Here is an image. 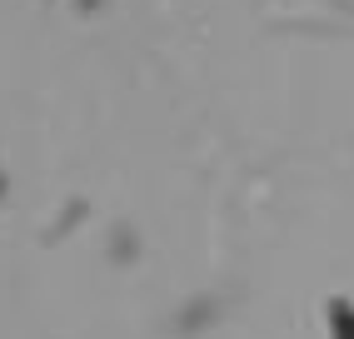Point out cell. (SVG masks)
Segmentation results:
<instances>
[{
  "instance_id": "6da1fadb",
  "label": "cell",
  "mask_w": 354,
  "mask_h": 339,
  "mask_svg": "<svg viewBox=\"0 0 354 339\" xmlns=\"http://www.w3.org/2000/svg\"><path fill=\"white\" fill-rule=\"evenodd\" d=\"M329 339H354V304H329Z\"/></svg>"
},
{
  "instance_id": "7a4b0ae2",
  "label": "cell",
  "mask_w": 354,
  "mask_h": 339,
  "mask_svg": "<svg viewBox=\"0 0 354 339\" xmlns=\"http://www.w3.org/2000/svg\"><path fill=\"white\" fill-rule=\"evenodd\" d=\"M6 190H10V180H6V170H0V200H6Z\"/></svg>"
}]
</instances>
